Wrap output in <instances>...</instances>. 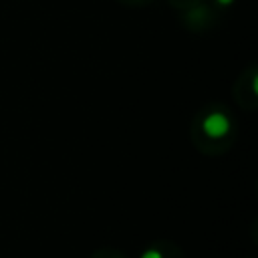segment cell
Returning a JSON list of instances; mask_svg holds the SVG:
<instances>
[{
  "label": "cell",
  "instance_id": "cell-1",
  "mask_svg": "<svg viewBox=\"0 0 258 258\" xmlns=\"http://www.w3.org/2000/svg\"><path fill=\"white\" fill-rule=\"evenodd\" d=\"M202 127H204V131H206L210 137L220 139V137H224V135L230 131V119H228L224 113H210V115L204 119Z\"/></svg>",
  "mask_w": 258,
  "mask_h": 258
},
{
  "label": "cell",
  "instance_id": "cell-2",
  "mask_svg": "<svg viewBox=\"0 0 258 258\" xmlns=\"http://www.w3.org/2000/svg\"><path fill=\"white\" fill-rule=\"evenodd\" d=\"M139 258H163V256H161V252H159V250H153V248H151V250H145Z\"/></svg>",
  "mask_w": 258,
  "mask_h": 258
},
{
  "label": "cell",
  "instance_id": "cell-3",
  "mask_svg": "<svg viewBox=\"0 0 258 258\" xmlns=\"http://www.w3.org/2000/svg\"><path fill=\"white\" fill-rule=\"evenodd\" d=\"M218 2H220V4H224V6H228V4H232L234 0H218Z\"/></svg>",
  "mask_w": 258,
  "mask_h": 258
}]
</instances>
